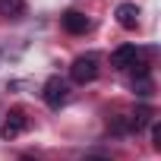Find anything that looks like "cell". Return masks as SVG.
Segmentation results:
<instances>
[{
    "instance_id": "7",
    "label": "cell",
    "mask_w": 161,
    "mask_h": 161,
    "mask_svg": "<svg viewBox=\"0 0 161 161\" xmlns=\"http://www.w3.org/2000/svg\"><path fill=\"white\" fill-rule=\"evenodd\" d=\"M114 16H117V22H120L123 29H136V25H139V7H136V3H120Z\"/></svg>"
},
{
    "instance_id": "4",
    "label": "cell",
    "mask_w": 161,
    "mask_h": 161,
    "mask_svg": "<svg viewBox=\"0 0 161 161\" xmlns=\"http://www.w3.org/2000/svg\"><path fill=\"white\" fill-rule=\"evenodd\" d=\"M60 25H63L69 35H86V32L92 29L89 16H86V13H79V10H66V13L60 16Z\"/></svg>"
},
{
    "instance_id": "12",
    "label": "cell",
    "mask_w": 161,
    "mask_h": 161,
    "mask_svg": "<svg viewBox=\"0 0 161 161\" xmlns=\"http://www.w3.org/2000/svg\"><path fill=\"white\" fill-rule=\"evenodd\" d=\"M82 161H111V155H98V152H95V155H86Z\"/></svg>"
},
{
    "instance_id": "5",
    "label": "cell",
    "mask_w": 161,
    "mask_h": 161,
    "mask_svg": "<svg viewBox=\"0 0 161 161\" xmlns=\"http://www.w3.org/2000/svg\"><path fill=\"white\" fill-rule=\"evenodd\" d=\"M22 133H25V114H22L19 108H13V111L7 114L3 126H0V136L10 142V139H16V136H22Z\"/></svg>"
},
{
    "instance_id": "2",
    "label": "cell",
    "mask_w": 161,
    "mask_h": 161,
    "mask_svg": "<svg viewBox=\"0 0 161 161\" xmlns=\"http://www.w3.org/2000/svg\"><path fill=\"white\" fill-rule=\"evenodd\" d=\"M66 98H69V86H66V79L51 76L47 82H44V104H47L51 111H60V108L66 104Z\"/></svg>"
},
{
    "instance_id": "13",
    "label": "cell",
    "mask_w": 161,
    "mask_h": 161,
    "mask_svg": "<svg viewBox=\"0 0 161 161\" xmlns=\"http://www.w3.org/2000/svg\"><path fill=\"white\" fill-rule=\"evenodd\" d=\"M19 161H41V158H32V155H22Z\"/></svg>"
},
{
    "instance_id": "6",
    "label": "cell",
    "mask_w": 161,
    "mask_h": 161,
    "mask_svg": "<svg viewBox=\"0 0 161 161\" xmlns=\"http://www.w3.org/2000/svg\"><path fill=\"white\" fill-rule=\"evenodd\" d=\"M136 60H139V51H136V44H120V47L111 54V63H114L117 69H130Z\"/></svg>"
},
{
    "instance_id": "11",
    "label": "cell",
    "mask_w": 161,
    "mask_h": 161,
    "mask_svg": "<svg viewBox=\"0 0 161 161\" xmlns=\"http://www.w3.org/2000/svg\"><path fill=\"white\" fill-rule=\"evenodd\" d=\"M152 142H155V148H161V126H158V120H152Z\"/></svg>"
},
{
    "instance_id": "9",
    "label": "cell",
    "mask_w": 161,
    "mask_h": 161,
    "mask_svg": "<svg viewBox=\"0 0 161 161\" xmlns=\"http://www.w3.org/2000/svg\"><path fill=\"white\" fill-rule=\"evenodd\" d=\"M130 123H133V133H139L145 123H152V108H139L136 117H130Z\"/></svg>"
},
{
    "instance_id": "1",
    "label": "cell",
    "mask_w": 161,
    "mask_h": 161,
    "mask_svg": "<svg viewBox=\"0 0 161 161\" xmlns=\"http://www.w3.org/2000/svg\"><path fill=\"white\" fill-rule=\"evenodd\" d=\"M95 76H98V57L95 54H82V57L73 60V66H69V79H73V82L86 86V82H92Z\"/></svg>"
},
{
    "instance_id": "10",
    "label": "cell",
    "mask_w": 161,
    "mask_h": 161,
    "mask_svg": "<svg viewBox=\"0 0 161 161\" xmlns=\"http://www.w3.org/2000/svg\"><path fill=\"white\" fill-rule=\"evenodd\" d=\"M111 130H114L117 136H123V133H133V123H130V117H114Z\"/></svg>"
},
{
    "instance_id": "3",
    "label": "cell",
    "mask_w": 161,
    "mask_h": 161,
    "mask_svg": "<svg viewBox=\"0 0 161 161\" xmlns=\"http://www.w3.org/2000/svg\"><path fill=\"white\" fill-rule=\"evenodd\" d=\"M133 92L139 95V98H148L152 92H155V82H152V76H148V66L145 63H133Z\"/></svg>"
},
{
    "instance_id": "8",
    "label": "cell",
    "mask_w": 161,
    "mask_h": 161,
    "mask_svg": "<svg viewBox=\"0 0 161 161\" xmlns=\"http://www.w3.org/2000/svg\"><path fill=\"white\" fill-rule=\"evenodd\" d=\"M0 16H3V19L25 16V0H0Z\"/></svg>"
}]
</instances>
